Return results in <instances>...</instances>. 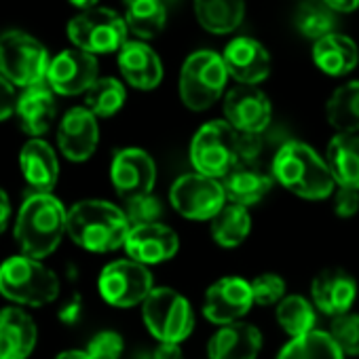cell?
Here are the masks:
<instances>
[{"label":"cell","mask_w":359,"mask_h":359,"mask_svg":"<svg viewBox=\"0 0 359 359\" xmlns=\"http://www.w3.org/2000/svg\"><path fill=\"white\" fill-rule=\"evenodd\" d=\"M110 180L116 195L125 201L152 193L156 182V163L142 148H121L112 156Z\"/></svg>","instance_id":"obj_14"},{"label":"cell","mask_w":359,"mask_h":359,"mask_svg":"<svg viewBox=\"0 0 359 359\" xmlns=\"http://www.w3.org/2000/svg\"><path fill=\"white\" fill-rule=\"evenodd\" d=\"M357 281L344 269H323L311 283V298L323 315L336 317L348 313L357 300Z\"/></svg>","instance_id":"obj_20"},{"label":"cell","mask_w":359,"mask_h":359,"mask_svg":"<svg viewBox=\"0 0 359 359\" xmlns=\"http://www.w3.org/2000/svg\"><path fill=\"white\" fill-rule=\"evenodd\" d=\"M171 208L189 220L205 222L212 220L229 201L222 180L205 173H184L169 189Z\"/></svg>","instance_id":"obj_10"},{"label":"cell","mask_w":359,"mask_h":359,"mask_svg":"<svg viewBox=\"0 0 359 359\" xmlns=\"http://www.w3.org/2000/svg\"><path fill=\"white\" fill-rule=\"evenodd\" d=\"M294 24L298 28V32L309 39V41H317L330 32H334L336 26V11L330 9L323 0L321 3H315V0H309V3H302L294 15Z\"/></svg>","instance_id":"obj_35"},{"label":"cell","mask_w":359,"mask_h":359,"mask_svg":"<svg viewBox=\"0 0 359 359\" xmlns=\"http://www.w3.org/2000/svg\"><path fill=\"white\" fill-rule=\"evenodd\" d=\"M11 222V201H9V195L0 189V235L7 231Z\"/></svg>","instance_id":"obj_45"},{"label":"cell","mask_w":359,"mask_h":359,"mask_svg":"<svg viewBox=\"0 0 359 359\" xmlns=\"http://www.w3.org/2000/svg\"><path fill=\"white\" fill-rule=\"evenodd\" d=\"M154 287L152 273L133 258H121L106 264L97 277V290L104 302L116 309L142 304Z\"/></svg>","instance_id":"obj_11"},{"label":"cell","mask_w":359,"mask_h":359,"mask_svg":"<svg viewBox=\"0 0 359 359\" xmlns=\"http://www.w3.org/2000/svg\"><path fill=\"white\" fill-rule=\"evenodd\" d=\"M275 317H277L279 327L290 338H296L315 330L317 306L302 294H285V298L277 304Z\"/></svg>","instance_id":"obj_33"},{"label":"cell","mask_w":359,"mask_h":359,"mask_svg":"<svg viewBox=\"0 0 359 359\" xmlns=\"http://www.w3.org/2000/svg\"><path fill=\"white\" fill-rule=\"evenodd\" d=\"M359 212V191L348 187L334 189V214L338 218H353Z\"/></svg>","instance_id":"obj_40"},{"label":"cell","mask_w":359,"mask_h":359,"mask_svg":"<svg viewBox=\"0 0 359 359\" xmlns=\"http://www.w3.org/2000/svg\"><path fill=\"white\" fill-rule=\"evenodd\" d=\"M49 51L32 34L24 30H9L0 34V74H5L15 87H32L47 81Z\"/></svg>","instance_id":"obj_7"},{"label":"cell","mask_w":359,"mask_h":359,"mask_svg":"<svg viewBox=\"0 0 359 359\" xmlns=\"http://www.w3.org/2000/svg\"><path fill=\"white\" fill-rule=\"evenodd\" d=\"M146 330L158 342L182 344L195 330V311L187 296L171 287H152L142 302Z\"/></svg>","instance_id":"obj_6"},{"label":"cell","mask_w":359,"mask_h":359,"mask_svg":"<svg viewBox=\"0 0 359 359\" xmlns=\"http://www.w3.org/2000/svg\"><path fill=\"white\" fill-rule=\"evenodd\" d=\"M18 97L20 95L15 91V85L5 74H0V123L7 121L9 116L15 114Z\"/></svg>","instance_id":"obj_42"},{"label":"cell","mask_w":359,"mask_h":359,"mask_svg":"<svg viewBox=\"0 0 359 359\" xmlns=\"http://www.w3.org/2000/svg\"><path fill=\"white\" fill-rule=\"evenodd\" d=\"M250 283L254 292V302L258 306H277L287 294L285 279L277 273H262L254 277Z\"/></svg>","instance_id":"obj_37"},{"label":"cell","mask_w":359,"mask_h":359,"mask_svg":"<svg viewBox=\"0 0 359 359\" xmlns=\"http://www.w3.org/2000/svg\"><path fill=\"white\" fill-rule=\"evenodd\" d=\"M313 62L327 76H344L359 64L357 43L340 32H330L313 41Z\"/></svg>","instance_id":"obj_26"},{"label":"cell","mask_w":359,"mask_h":359,"mask_svg":"<svg viewBox=\"0 0 359 359\" xmlns=\"http://www.w3.org/2000/svg\"><path fill=\"white\" fill-rule=\"evenodd\" d=\"M135 359H184V353L175 342H158L156 346L140 351Z\"/></svg>","instance_id":"obj_43"},{"label":"cell","mask_w":359,"mask_h":359,"mask_svg":"<svg viewBox=\"0 0 359 359\" xmlns=\"http://www.w3.org/2000/svg\"><path fill=\"white\" fill-rule=\"evenodd\" d=\"M330 336L346 357H359V313H342L332 317Z\"/></svg>","instance_id":"obj_36"},{"label":"cell","mask_w":359,"mask_h":359,"mask_svg":"<svg viewBox=\"0 0 359 359\" xmlns=\"http://www.w3.org/2000/svg\"><path fill=\"white\" fill-rule=\"evenodd\" d=\"M229 79L231 74L222 53L199 49L184 60L180 70V100L189 110L203 112L224 95Z\"/></svg>","instance_id":"obj_5"},{"label":"cell","mask_w":359,"mask_h":359,"mask_svg":"<svg viewBox=\"0 0 359 359\" xmlns=\"http://www.w3.org/2000/svg\"><path fill=\"white\" fill-rule=\"evenodd\" d=\"M36 342L39 327L24 309H0V359H28Z\"/></svg>","instance_id":"obj_22"},{"label":"cell","mask_w":359,"mask_h":359,"mask_svg":"<svg viewBox=\"0 0 359 359\" xmlns=\"http://www.w3.org/2000/svg\"><path fill=\"white\" fill-rule=\"evenodd\" d=\"M129 229L131 222L125 210L104 199H85L68 210V237L93 254L123 248Z\"/></svg>","instance_id":"obj_3"},{"label":"cell","mask_w":359,"mask_h":359,"mask_svg":"<svg viewBox=\"0 0 359 359\" xmlns=\"http://www.w3.org/2000/svg\"><path fill=\"white\" fill-rule=\"evenodd\" d=\"M252 283L243 277L229 275L214 281L203 300V315L214 325H226L241 321L254 306Z\"/></svg>","instance_id":"obj_12"},{"label":"cell","mask_w":359,"mask_h":359,"mask_svg":"<svg viewBox=\"0 0 359 359\" xmlns=\"http://www.w3.org/2000/svg\"><path fill=\"white\" fill-rule=\"evenodd\" d=\"M195 18L212 34H231L245 18V0H195Z\"/></svg>","instance_id":"obj_28"},{"label":"cell","mask_w":359,"mask_h":359,"mask_svg":"<svg viewBox=\"0 0 359 359\" xmlns=\"http://www.w3.org/2000/svg\"><path fill=\"white\" fill-rule=\"evenodd\" d=\"M224 118L241 133H262L271 125L273 106L258 85H241L229 89L222 102Z\"/></svg>","instance_id":"obj_15"},{"label":"cell","mask_w":359,"mask_h":359,"mask_svg":"<svg viewBox=\"0 0 359 359\" xmlns=\"http://www.w3.org/2000/svg\"><path fill=\"white\" fill-rule=\"evenodd\" d=\"M212 239L216 245L224 250L239 248L252 233V216L250 208L226 203L212 220Z\"/></svg>","instance_id":"obj_29"},{"label":"cell","mask_w":359,"mask_h":359,"mask_svg":"<svg viewBox=\"0 0 359 359\" xmlns=\"http://www.w3.org/2000/svg\"><path fill=\"white\" fill-rule=\"evenodd\" d=\"M97 3H100V0H70V5L76 7V9H81V11L91 9V7H97Z\"/></svg>","instance_id":"obj_48"},{"label":"cell","mask_w":359,"mask_h":359,"mask_svg":"<svg viewBox=\"0 0 359 359\" xmlns=\"http://www.w3.org/2000/svg\"><path fill=\"white\" fill-rule=\"evenodd\" d=\"M208 359H210V357H208Z\"/></svg>","instance_id":"obj_49"},{"label":"cell","mask_w":359,"mask_h":359,"mask_svg":"<svg viewBox=\"0 0 359 359\" xmlns=\"http://www.w3.org/2000/svg\"><path fill=\"white\" fill-rule=\"evenodd\" d=\"M55 359H91L87 351H79V348H72V351H64L60 353Z\"/></svg>","instance_id":"obj_47"},{"label":"cell","mask_w":359,"mask_h":359,"mask_svg":"<svg viewBox=\"0 0 359 359\" xmlns=\"http://www.w3.org/2000/svg\"><path fill=\"white\" fill-rule=\"evenodd\" d=\"M13 233L22 254L43 260L68 235V210L53 193L32 191L18 212Z\"/></svg>","instance_id":"obj_1"},{"label":"cell","mask_w":359,"mask_h":359,"mask_svg":"<svg viewBox=\"0 0 359 359\" xmlns=\"http://www.w3.org/2000/svg\"><path fill=\"white\" fill-rule=\"evenodd\" d=\"M262 133H241L237 140V163L243 165H256L260 152H262Z\"/></svg>","instance_id":"obj_41"},{"label":"cell","mask_w":359,"mask_h":359,"mask_svg":"<svg viewBox=\"0 0 359 359\" xmlns=\"http://www.w3.org/2000/svg\"><path fill=\"white\" fill-rule=\"evenodd\" d=\"M264 346L260 327L245 321L220 325L208 342L210 359H258Z\"/></svg>","instance_id":"obj_21"},{"label":"cell","mask_w":359,"mask_h":359,"mask_svg":"<svg viewBox=\"0 0 359 359\" xmlns=\"http://www.w3.org/2000/svg\"><path fill=\"white\" fill-rule=\"evenodd\" d=\"M233 81L241 85H260L271 74V55L266 47L250 36L233 39L222 51Z\"/></svg>","instance_id":"obj_18"},{"label":"cell","mask_w":359,"mask_h":359,"mask_svg":"<svg viewBox=\"0 0 359 359\" xmlns=\"http://www.w3.org/2000/svg\"><path fill=\"white\" fill-rule=\"evenodd\" d=\"M271 171L279 187L306 201L327 199L336 189L327 161H323L319 152L304 142H285L277 150Z\"/></svg>","instance_id":"obj_2"},{"label":"cell","mask_w":359,"mask_h":359,"mask_svg":"<svg viewBox=\"0 0 359 359\" xmlns=\"http://www.w3.org/2000/svg\"><path fill=\"white\" fill-rule=\"evenodd\" d=\"M57 317H60V321L66 323V325H76V323L81 321V317H83V298H81L79 294H74L72 298H68V300L62 304Z\"/></svg>","instance_id":"obj_44"},{"label":"cell","mask_w":359,"mask_h":359,"mask_svg":"<svg viewBox=\"0 0 359 359\" xmlns=\"http://www.w3.org/2000/svg\"><path fill=\"white\" fill-rule=\"evenodd\" d=\"M20 169L32 191L51 193L60 177L57 152L43 137H32L20 150Z\"/></svg>","instance_id":"obj_23"},{"label":"cell","mask_w":359,"mask_h":359,"mask_svg":"<svg viewBox=\"0 0 359 359\" xmlns=\"http://www.w3.org/2000/svg\"><path fill=\"white\" fill-rule=\"evenodd\" d=\"M116 64L125 83L140 91H152L163 81V62L146 41H127L116 51Z\"/></svg>","instance_id":"obj_19"},{"label":"cell","mask_w":359,"mask_h":359,"mask_svg":"<svg viewBox=\"0 0 359 359\" xmlns=\"http://www.w3.org/2000/svg\"><path fill=\"white\" fill-rule=\"evenodd\" d=\"M327 167L334 175L336 187H348L359 191V135L336 133L325 150Z\"/></svg>","instance_id":"obj_27"},{"label":"cell","mask_w":359,"mask_h":359,"mask_svg":"<svg viewBox=\"0 0 359 359\" xmlns=\"http://www.w3.org/2000/svg\"><path fill=\"white\" fill-rule=\"evenodd\" d=\"M55 95L57 93L49 87L47 81L32 85V87H26L20 93L15 116H18L24 133H28L32 137H41L51 129L55 114H57Z\"/></svg>","instance_id":"obj_24"},{"label":"cell","mask_w":359,"mask_h":359,"mask_svg":"<svg viewBox=\"0 0 359 359\" xmlns=\"http://www.w3.org/2000/svg\"><path fill=\"white\" fill-rule=\"evenodd\" d=\"M100 64L93 53H87L79 47L64 49L57 53L47 72V83L49 87L64 97L72 95H85V91L100 79Z\"/></svg>","instance_id":"obj_13"},{"label":"cell","mask_w":359,"mask_h":359,"mask_svg":"<svg viewBox=\"0 0 359 359\" xmlns=\"http://www.w3.org/2000/svg\"><path fill=\"white\" fill-rule=\"evenodd\" d=\"M125 214L133 224H148V222H158L163 216V205L161 201L152 195H140V197H131L125 201Z\"/></svg>","instance_id":"obj_38"},{"label":"cell","mask_w":359,"mask_h":359,"mask_svg":"<svg viewBox=\"0 0 359 359\" xmlns=\"http://www.w3.org/2000/svg\"><path fill=\"white\" fill-rule=\"evenodd\" d=\"M323 3L336 13H353L359 9V0H323Z\"/></svg>","instance_id":"obj_46"},{"label":"cell","mask_w":359,"mask_h":359,"mask_svg":"<svg viewBox=\"0 0 359 359\" xmlns=\"http://www.w3.org/2000/svg\"><path fill=\"white\" fill-rule=\"evenodd\" d=\"M273 182H275L273 173H266L258 169L256 165H243V163H237L222 177L226 201L243 205V208L258 205L271 193Z\"/></svg>","instance_id":"obj_25"},{"label":"cell","mask_w":359,"mask_h":359,"mask_svg":"<svg viewBox=\"0 0 359 359\" xmlns=\"http://www.w3.org/2000/svg\"><path fill=\"white\" fill-rule=\"evenodd\" d=\"M344 357L346 355L334 342L330 332L315 327L302 336L290 338V342L281 346L275 359H344Z\"/></svg>","instance_id":"obj_31"},{"label":"cell","mask_w":359,"mask_h":359,"mask_svg":"<svg viewBox=\"0 0 359 359\" xmlns=\"http://www.w3.org/2000/svg\"><path fill=\"white\" fill-rule=\"evenodd\" d=\"M97 144H100L97 116L87 106L70 108L62 116L57 127L60 152L72 163H83L95 154Z\"/></svg>","instance_id":"obj_16"},{"label":"cell","mask_w":359,"mask_h":359,"mask_svg":"<svg viewBox=\"0 0 359 359\" xmlns=\"http://www.w3.org/2000/svg\"><path fill=\"white\" fill-rule=\"evenodd\" d=\"M127 100V89L118 79L112 76H100L87 91H85V106L97 116V118H110L114 116Z\"/></svg>","instance_id":"obj_34"},{"label":"cell","mask_w":359,"mask_h":359,"mask_svg":"<svg viewBox=\"0 0 359 359\" xmlns=\"http://www.w3.org/2000/svg\"><path fill=\"white\" fill-rule=\"evenodd\" d=\"M60 277L39 258L20 254L0 264V294L24 306H45L60 298Z\"/></svg>","instance_id":"obj_4"},{"label":"cell","mask_w":359,"mask_h":359,"mask_svg":"<svg viewBox=\"0 0 359 359\" xmlns=\"http://www.w3.org/2000/svg\"><path fill=\"white\" fill-rule=\"evenodd\" d=\"M125 252L129 258L152 266L171 260L180 250V237L173 229L161 222L133 224L125 239Z\"/></svg>","instance_id":"obj_17"},{"label":"cell","mask_w":359,"mask_h":359,"mask_svg":"<svg viewBox=\"0 0 359 359\" xmlns=\"http://www.w3.org/2000/svg\"><path fill=\"white\" fill-rule=\"evenodd\" d=\"M85 351L91 359H121L125 351V340L114 330H102L89 340Z\"/></svg>","instance_id":"obj_39"},{"label":"cell","mask_w":359,"mask_h":359,"mask_svg":"<svg viewBox=\"0 0 359 359\" xmlns=\"http://www.w3.org/2000/svg\"><path fill=\"white\" fill-rule=\"evenodd\" d=\"M125 22L133 36L140 41H152L167 24V9L163 0H129Z\"/></svg>","instance_id":"obj_32"},{"label":"cell","mask_w":359,"mask_h":359,"mask_svg":"<svg viewBox=\"0 0 359 359\" xmlns=\"http://www.w3.org/2000/svg\"><path fill=\"white\" fill-rule=\"evenodd\" d=\"M125 18L106 7H91L81 11L68 22V39L74 47L93 53H116L129 39Z\"/></svg>","instance_id":"obj_8"},{"label":"cell","mask_w":359,"mask_h":359,"mask_svg":"<svg viewBox=\"0 0 359 359\" xmlns=\"http://www.w3.org/2000/svg\"><path fill=\"white\" fill-rule=\"evenodd\" d=\"M325 116L338 133H359V81H348L330 95Z\"/></svg>","instance_id":"obj_30"},{"label":"cell","mask_w":359,"mask_h":359,"mask_svg":"<svg viewBox=\"0 0 359 359\" xmlns=\"http://www.w3.org/2000/svg\"><path fill=\"white\" fill-rule=\"evenodd\" d=\"M237 140L239 131L226 118L201 125L189 152L195 171L222 180L237 165Z\"/></svg>","instance_id":"obj_9"}]
</instances>
